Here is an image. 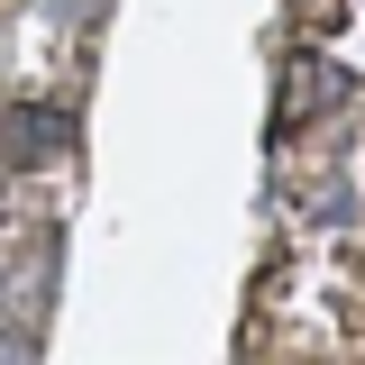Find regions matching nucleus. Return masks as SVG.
<instances>
[{"label":"nucleus","mask_w":365,"mask_h":365,"mask_svg":"<svg viewBox=\"0 0 365 365\" xmlns=\"http://www.w3.org/2000/svg\"><path fill=\"white\" fill-rule=\"evenodd\" d=\"M46 146H55V119H37V110H19V119H9V155L28 165V155H46Z\"/></svg>","instance_id":"obj_2"},{"label":"nucleus","mask_w":365,"mask_h":365,"mask_svg":"<svg viewBox=\"0 0 365 365\" xmlns=\"http://www.w3.org/2000/svg\"><path fill=\"white\" fill-rule=\"evenodd\" d=\"M0 356H37V329H0Z\"/></svg>","instance_id":"obj_3"},{"label":"nucleus","mask_w":365,"mask_h":365,"mask_svg":"<svg viewBox=\"0 0 365 365\" xmlns=\"http://www.w3.org/2000/svg\"><path fill=\"white\" fill-rule=\"evenodd\" d=\"M55 274H64V247H55V237H37V247H19V256H9V274H0V311L37 329V319L55 311Z\"/></svg>","instance_id":"obj_1"}]
</instances>
